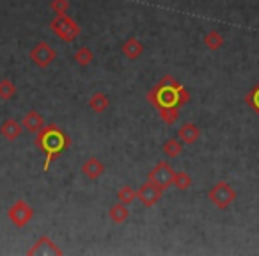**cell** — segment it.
I'll use <instances>...</instances> for the list:
<instances>
[{"instance_id": "cell-14", "label": "cell", "mask_w": 259, "mask_h": 256, "mask_svg": "<svg viewBox=\"0 0 259 256\" xmlns=\"http://www.w3.org/2000/svg\"><path fill=\"white\" fill-rule=\"evenodd\" d=\"M199 137H201V128L195 123H185L178 130V139L183 144H194V142H197Z\"/></svg>"}, {"instance_id": "cell-19", "label": "cell", "mask_w": 259, "mask_h": 256, "mask_svg": "<svg viewBox=\"0 0 259 256\" xmlns=\"http://www.w3.org/2000/svg\"><path fill=\"white\" fill-rule=\"evenodd\" d=\"M192 184H194V180H192V176L188 173H185V171H174L172 185L178 191H187V189L192 187Z\"/></svg>"}, {"instance_id": "cell-22", "label": "cell", "mask_w": 259, "mask_h": 256, "mask_svg": "<svg viewBox=\"0 0 259 256\" xmlns=\"http://www.w3.org/2000/svg\"><path fill=\"white\" fill-rule=\"evenodd\" d=\"M16 94V86L11 82L9 79H2L0 80V100L9 101L13 100Z\"/></svg>"}, {"instance_id": "cell-6", "label": "cell", "mask_w": 259, "mask_h": 256, "mask_svg": "<svg viewBox=\"0 0 259 256\" xmlns=\"http://www.w3.org/2000/svg\"><path fill=\"white\" fill-rule=\"evenodd\" d=\"M172 174H174V169L167 160H160L148 174V180L153 181L155 185H158L163 192L172 185Z\"/></svg>"}, {"instance_id": "cell-7", "label": "cell", "mask_w": 259, "mask_h": 256, "mask_svg": "<svg viewBox=\"0 0 259 256\" xmlns=\"http://www.w3.org/2000/svg\"><path fill=\"white\" fill-rule=\"evenodd\" d=\"M29 57L37 68H48V66L57 59V52H55V48L52 47V45L41 41V43H37L34 48H30Z\"/></svg>"}, {"instance_id": "cell-1", "label": "cell", "mask_w": 259, "mask_h": 256, "mask_svg": "<svg viewBox=\"0 0 259 256\" xmlns=\"http://www.w3.org/2000/svg\"><path fill=\"white\" fill-rule=\"evenodd\" d=\"M148 101L158 111L165 125H174L180 119V108L190 101V93L172 75H165L148 91Z\"/></svg>"}, {"instance_id": "cell-4", "label": "cell", "mask_w": 259, "mask_h": 256, "mask_svg": "<svg viewBox=\"0 0 259 256\" xmlns=\"http://www.w3.org/2000/svg\"><path fill=\"white\" fill-rule=\"evenodd\" d=\"M208 199L213 206L219 210H227L234 201H236V191L231 187L227 181L220 180L208 191Z\"/></svg>"}, {"instance_id": "cell-10", "label": "cell", "mask_w": 259, "mask_h": 256, "mask_svg": "<svg viewBox=\"0 0 259 256\" xmlns=\"http://www.w3.org/2000/svg\"><path fill=\"white\" fill-rule=\"evenodd\" d=\"M105 173V164L96 157H91L82 164V174L89 181H96L98 178H101V174Z\"/></svg>"}, {"instance_id": "cell-21", "label": "cell", "mask_w": 259, "mask_h": 256, "mask_svg": "<svg viewBox=\"0 0 259 256\" xmlns=\"http://www.w3.org/2000/svg\"><path fill=\"white\" fill-rule=\"evenodd\" d=\"M135 199H137V191H134L130 185H122L117 191V201L122 203V205H126V206L132 205Z\"/></svg>"}, {"instance_id": "cell-2", "label": "cell", "mask_w": 259, "mask_h": 256, "mask_svg": "<svg viewBox=\"0 0 259 256\" xmlns=\"http://www.w3.org/2000/svg\"><path fill=\"white\" fill-rule=\"evenodd\" d=\"M34 144L45 153V166L43 171L47 173L52 167V164L69 150L71 146V137L62 130L61 126L57 125H45L39 132L36 134V139H34Z\"/></svg>"}, {"instance_id": "cell-17", "label": "cell", "mask_w": 259, "mask_h": 256, "mask_svg": "<svg viewBox=\"0 0 259 256\" xmlns=\"http://www.w3.org/2000/svg\"><path fill=\"white\" fill-rule=\"evenodd\" d=\"M108 217H110V221H112V223H115V224L126 223V221H128V217H130L128 206L117 201L115 205L110 206V210H108Z\"/></svg>"}, {"instance_id": "cell-23", "label": "cell", "mask_w": 259, "mask_h": 256, "mask_svg": "<svg viewBox=\"0 0 259 256\" xmlns=\"http://www.w3.org/2000/svg\"><path fill=\"white\" fill-rule=\"evenodd\" d=\"M245 103L250 108H254V112L259 116V82L248 91V94L245 96Z\"/></svg>"}, {"instance_id": "cell-8", "label": "cell", "mask_w": 259, "mask_h": 256, "mask_svg": "<svg viewBox=\"0 0 259 256\" xmlns=\"http://www.w3.org/2000/svg\"><path fill=\"white\" fill-rule=\"evenodd\" d=\"M27 254L29 256H50V254L52 256H62L64 254V251H62V249L59 247V245L55 244L50 237L43 235V237H39L36 242H34L32 247L27 249Z\"/></svg>"}, {"instance_id": "cell-16", "label": "cell", "mask_w": 259, "mask_h": 256, "mask_svg": "<svg viewBox=\"0 0 259 256\" xmlns=\"http://www.w3.org/2000/svg\"><path fill=\"white\" fill-rule=\"evenodd\" d=\"M162 152L167 159H178V157L181 155V152H183V142H181L178 137H170L163 142Z\"/></svg>"}, {"instance_id": "cell-5", "label": "cell", "mask_w": 259, "mask_h": 256, "mask_svg": "<svg viewBox=\"0 0 259 256\" xmlns=\"http://www.w3.org/2000/svg\"><path fill=\"white\" fill-rule=\"evenodd\" d=\"M8 217L16 228H25L27 224L32 221L34 208L25 201V199H18V201L13 203V205L9 206Z\"/></svg>"}, {"instance_id": "cell-11", "label": "cell", "mask_w": 259, "mask_h": 256, "mask_svg": "<svg viewBox=\"0 0 259 256\" xmlns=\"http://www.w3.org/2000/svg\"><path fill=\"white\" fill-rule=\"evenodd\" d=\"M23 126H22V121H16V119H6L2 125H0V135L8 141H16L20 135L23 134Z\"/></svg>"}, {"instance_id": "cell-20", "label": "cell", "mask_w": 259, "mask_h": 256, "mask_svg": "<svg viewBox=\"0 0 259 256\" xmlns=\"http://www.w3.org/2000/svg\"><path fill=\"white\" fill-rule=\"evenodd\" d=\"M73 61L76 62L78 66H89L91 62L94 61V52L91 50L89 47H80L78 50L75 52V55H73Z\"/></svg>"}, {"instance_id": "cell-9", "label": "cell", "mask_w": 259, "mask_h": 256, "mask_svg": "<svg viewBox=\"0 0 259 256\" xmlns=\"http://www.w3.org/2000/svg\"><path fill=\"white\" fill-rule=\"evenodd\" d=\"M162 196H163L162 189L149 180L146 181V184H142L137 191V199L141 201V205L144 206V208H153V206L162 199Z\"/></svg>"}, {"instance_id": "cell-3", "label": "cell", "mask_w": 259, "mask_h": 256, "mask_svg": "<svg viewBox=\"0 0 259 256\" xmlns=\"http://www.w3.org/2000/svg\"><path fill=\"white\" fill-rule=\"evenodd\" d=\"M50 30L64 43H73L82 34V27L68 15H55L50 22Z\"/></svg>"}, {"instance_id": "cell-24", "label": "cell", "mask_w": 259, "mask_h": 256, "mask_svg": "<svg viewBox=\"0 0 259 256\" xmlns=\"http://www.w3.org/2000/svg\"><path fill=\"white\" fill-rule=\"evenodd\" d=\"M50 8H52V11H54L55 15H68L69 0H52Z\"/></svg>"}, {"instance_id": "cell-18", "label": "cell", "mask_w": 259, "mask_h": 256, "mask_svg": "<svg viewBox=\"0 0 259 256\" xmlns=\"http://www.w3.org/2000/svg\"><path fill=\"white\" fill-rule=\"evenodd\" d=\"M202 43L213 52L220 50V48L224 47V36L219 32V30H209V32H206L204 38H202Z\"/></svg>"}, {"instance_id": "cell-12", "label": "cell", "mask_w": 259, "mask_h": 256, "mask_svg": "<svg viewBox=\"0 0 259 256\" xmlns=\"http://www.w3.org/2000/svg\"><path fill=\"white\" fill-rule=\"evenodd\" d=\"M142 52H144V45H142V41L137 40V38H128V40L121 45V54L124 55L126 59H130V61H137L142 55Z\"/></svg>"}, {"instance_id": "cell-13", "label": "cell", "mask_w": 259, "mask_h": 256, "mask_svg": "<svg viewBox=\"0 0 259 256\" xmlns=\"http://www.w3.org/2000/svg\"><path fill=\"white\" fill-rule=\"evenodd\" d=\"M22 126H23V130L29 132V134H37V132L45 126V119L37 111H29L25 116H23Z\"/></svg>"}, {"instance_id": "cell-15", "label": "cell", "mask_w": 259, "mask_h": 256, "mask_svg": "<svg viewBox=\"0 0 259 256\" xmlns=\"http://www.w3.org/2000/svg\"><path fill=\"white\" fill-rule=\"evenodd\" d=\"M87 103H89L91 111L96 112V114H101V112L107 111L108 105H110V98H108L105 93H101V91H96V93L89 98V101H87Z\"/></svg>"}]
</instances>
